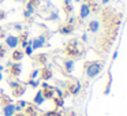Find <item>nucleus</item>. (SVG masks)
Returning <instances> with one entry per match:
<instances>
[{
  "label": "nucleus",
  "instance_id": "f257e3e1",
  "mask_svg": "<svg viewBox=\"0 0 127 116\" xmlns=\"http://www.w3.org/2000/svg\"><path fill=\"white\" fill-rule=\"evenodd\" d=\"M100 70H101V64L92 63L90 66H89V68H88V75L90 78H93V77H96V75L100 72Z\"/></svg>",
  "mask_w": 127,
  "mask_h": 116
},
{
  "label": "nucleus",
  "instance_id": "f03ea898",
  "mask_svg": "<svg viewBox=\"0 0 127 116\" xmlns=\"http://www.w3.org/2000/svg\"><path fill=\"white\" fill-rule=\"evenodd\" d=\"M6 42H7V45H8L10 48H15L18 45V38L15 36H8L7 40H6Z\"/></svg>",
  "mask_w": 127,
  "mask_h": 116
},
{
  "label": "nucleus",
  "instance_id": "7ed1b4c3",
  "mask_svg": "<svg viewBox=\"0 0 127 116\" xmlns=\"http://www.w3.org/2000/svg\"><path fill=\"white\" fill-rule=\"evenodd\" d=\"M44 42H45V38L41 36L40 38H37V40H34V41H33V47H32V48H34V49H37V48H41L42 45H44Z\"/></svg>",
  "mask_w": 127,
  "mask_h": 116
},
{
  "label": "nucleus",
  "instance_id": "20e7f679",
  "mask_svg": "<svg viewBox=\"0 0 127 116\" xmlns=\"http://www.w3.org/2000/svg\"><path fill=\"white\" fill-rule=\"evenodd\" d=\"M15 111H17V108H15L14 105H7V107L4 108V115L6 116H12Z\"/></svg>",
  "mask_w": 127,
  "mask_h": 116
},
{
  "label": "nucleus",
  "instance_id": "39448f33",
  "mask_svg": "<svg viewBox=\"0 0 127 116\" xmlns=\"http://www.w3.org/2000/svg\"><path fill=\"white\" fill-rule=\"evenodd\" d=\"M89 12H90L89 7L86 6V4H83V6L81 7V17H82V18H86V17L89 15Z\"/></svg>",
  "mask_w": 127,
  "mask_h": 116
},
{
  "label": "nucleus",
  "instance_id": "423d86ee",
  "mask_svg": "<svg viewBox=\"0 0 127 116\" xmlns=\"http://www.w3.org/2000/svg\"><path fill=\"white\" fill-rule=\"evenodd\" d=\"M89 29H90L92 31H97V29H98V22H96V21L90 22V26H89Z\"/></svg>",
  "mask_w": 127,
  "mask_h": 116
},
{
  "label": "nucleus",
  "instance_id": "0eeeda50",
  "mask_svg": "<svg viewBox=\"0 0 127 116\" xmlns=\"http://www.w3.org/2000/svg\"><path fill=\"white\" fill-rule=\"evenodd\" d=\"M34 101L37 102V104H42L44 102V97H42V93H38L36 96V98H34Z\"/></svg>",
  "mask_w": 127,
  "mask_h": 116
},
{
  "label": "nucleus",
  "instance_id": "6e6552de",
  "mask_svg": "<svg viewBox=\"0 0 127 116\" xmlns=\"http://www.w3.org/2000/svg\"><path fill=\"white\" fill-rule=\"evenodd\" d=\"M22 58V52H14V59L15 60H19Z\"/></svg>",
  "mask_w": 127,
  "mask_h": 116
},
{
  "label": "nucleus",
  "instance_id": "1a4fd4ad",
  "mask_svg": "<svg viewBox=\"0 0 127 116\" xmlns=\"http://www.w3.org/2000/svg\"><path fill=\"white\" fill-rule=\"evenodd\" d=\"M72 66H74V63H72V61H67V64H66V67H67V70H68V71H71V68H72Z\"/></svg>",
  "mask_w": 127,
  "mask_h": 116
},
{
  "label": "nucleus",
  "instance_id": "9d476101",
  "mask_svg": "<svg viewBox=\"0 0 127 116\" xmlns=\"http://www.w3.org/2000/svg\"><path fill=\"white\" fill-rule=\"evenodd\" d=\"M32 49H33V48L28 47V48H26V53H29V55H30V53H32Z\"/></svg>",
  "mask_w": 127,
  "mask_h": 116
},
{
  "label": "nucleus",
  "instance_id": "9b49d317",
  "mask_svg": "<svg viewBox=\"0 0 127 116\" xmlns=\"http://www.w3.org/2000/svg\"><path fill=\"white\" fill-rule=\"evenodd\" d=\"M108 1H109V0H102V3H108Z\"/></svg>",
  "mask_w": 127,
  "mask_h": 116
},
{
  "label": "nucleus",
  "instance_id": "f8f14e48",
  "mask_svg": "<svg viewBox=\"0 0 127 116\" xmlns=\"http://www.w3.org/2000/svg\"><path fill=\"white\" fill-rule=\"evenodd\" d=\"M0 79H1V74H0Z\"/></svg>",
  "mask_w": 127,
  "mask_h": 116
},
{
  "label": "nucleus",
  "instance_id": "ddd939ff",
  "mask_svg": "<svg viewBox=\"0 0 127 116\" xmlns=\"http://www.w3.org/2000/svg\"><path fill=\"white\" fill-rule=\"evenodd\" d=\"M77 1H79V0H77Z\"/></svg>",
  "mask_w": 127,
  "mask_h": 116
}]
</instances>
